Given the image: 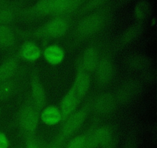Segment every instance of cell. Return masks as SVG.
Here are the masks:
<instances>
[{
    "instance_id": "obj_29",
    "label": "cell",
    "mask_w": 157,
    "mask_h": 148,
    "mask_svg": "<svg viewBox=\"0 0 157 148\" xmlns=\"http://www.w3.org/2000/svg\"><path fill=\"white\" fill-rule=\"evenodd\" d=\"M2 5V0H0V6Z\"/></svg>"
},
{
    "instance_id": "obj_9",
    "label": "cell",
    "mask_w": 157,
    "mask_h": 148,
    "mask_svg": "<svg viewBox=\"0 0 157 148\" xmlns=\"http://www.w3.org/2000/svg\"><path fill=\"white\" fill-rule=\"evenodd\" d=\"M31 89H32V97L35 107L41 109L45 104L46 96L44 87L40 82L39 77L36 74L35 75L34 74L32 79Z\"/></svg>"
},
{
    "instance_id": "obj_12",
    "label": "cell",
    "mask_w": 157,
    "mask_h": 148,
    "mask_svg": "<svg viewBox=\"0 0 157 148\" xmlns=\"http://www.w3.org/2000/svg\"><path fill=\"white\" fill-rule=\"evenodd\" d=\"M98 53L94 47L87 48L81 60V67L86 72H94L98 64Z\"/></svg>"
},
{
    "instance_id": "obj_16",
    "label": "cell",
    "mask_w": 157,
    "mask_h": 148,
    "mask_svg": "<svg viewBox=\"0 0 157 148\" xmlns=\"http://www.w3.org/2000/svg\"><path fill=\"white\" fill-rule=\"evenodd\" d=\"M41 119L45 124L52 126L61 121L62 115L60 109L55 106H48L41 113Z\"/></svg>"
},
{
    "instance_id": "obj_10",
    "label": "cell",
    "mask_w": 157,
    "mask_h": 148,
    "mask_svg": "<svg viewBox=\"0 0 157 148\" xmlns=\"http://www.w3.org/2000/svg\"><path fill=\"white\" fill-rule=\"evenodd\" d=\"M116 106L115 98L110 93H104L97 98L94 103L95 109L102 114L111 113Z\"/></svg>"
},
{
    "instance_id": "obj_19",
    "label": "cell",
    "mask_w": 157,
    "mask_h": 148,
    "mask_svg": "<svg viewBox=\"0 0 157 148\" xmlns=\"http://www.w3.org/2000/svg\"><path fill=\"white\" fill-rule=\"evenodd\" d=\"M138 92V86L135 84L134 83H127L126 86H124L122 89L120 90L119 98L120 101H128V100H132L134 97L135 95Z\"/></svg>"
},
{
    "instance_id": "obj_28",
    "label": "cell",
    "mask_w": 157,
    "mask_h": 148,
    "mask_svg": "<svg viewBox=\"0 0 157 148\" xmlns=\"http://www.w3.org/2000/svg\"><path fill=\"white\" fill-rule=\"evenodd\" d=\"M27 148H38L37 147L36 144L35 143H32V142H30V143L28 144Z\"/></svg>"
},
{
    "instance_id": "obj_25",
    "label": "cell",
    "mask_w": 157,
    "mask_h": 148,
    "mask_svg": "<svg viewBox=\"0 0 157 148\" xmlns=\"http://www.w3.org/2000/svg\"><path fill=\"white\" fill-rule=\"evenodd\" d=\"M73 0H55V10L53 13L59 14L64 12L66 8L69 6Z\"/></svg>"
},
{
    "instance_id": "obj_8",
    "label": "cell",
    "mask_w": 157,
    "mask_h": 148,
    "mask_svg": "<svg viewBox=\"0 0 157 148\" xmlns=\"http://www.w3.org/2000/svg\"><path fill=\"white\" fill-rule=\"evenodd\" d=\"M95 70L97 80L101 85H106L111 81L113 76V66L108 59L104 58L98 62Z\"/></svg>"
},
{
    "instance_id": "obj_23",
    "label": "cell",
    "mask_w": 157,
    "mask_h": 148,
    "mask_svg": "<svg viewBox=\"0 0 157 148\" xmlns=\"http://www.w3.org/2000/svg\"><path fill=\"white\" fill-rule=\"evenodd\" d=\"M15 18V13L10 9H0V25H7Z\"/></svg>"
},
{
    "instance_id": "obj_22",
    "label": "cell",
    "mask_w": 157,
    "mask_h": 148,
    "mask_svg": "<svg viewBox=\"0 0 157 148\" xmlns=\"http://www.w3.org/2000/svg\"><path fill=\"white\" fill-rule=\"evenodd\" d=\"M149 63L150 60L145 56H141V55H136L135 56L132 57L131 60H130V63L131 67L133 69H144L149 66Z\"/></svg>"
},
{
    "instance_id": "obj_7",
    "label": "cell",
    "mask_w": 157,
    "mask_h": 148,
    "mask_svg": "<svg viewBox=\"0 0 157 148\" xmlns=\"http://www.w3.org/2000/svg\"><path fill=\"white\" fill-rule=\"evenodd\" d=\"M90 77L88 72H86L82 67L78 68L75 76V83L72 87L75 89V92L80 99H82L87 94L90 89Z\"/></svg>"
},
{
    "instance_id": "obj_17",
    "label": "cell",
    "mask_w": 157,
    "mask_h": 148,
    "mask_svg": "<svg viewBox=\"0 0 157 148\" xmlns=\"http://www.w3.org/2000/svg\"><path fill=\"white\" fill-rule=\"evenodd\" d=\"M18 67V60L10 58L0 65V83L8 80L13 76Z\"/></svg>"
},
{
    "instance_id": "obj_4",
    "label": "cell",
    "mask_w": 157,
    "mask_h": 148,
    "mask_svg": "<svg viewBox=\"0 0 157 148\" xmlns=\"http://www.w3.org/2000/svg\"><path fill=\"white\" fill-rule=\"evenodd\" d=\"M87 117V112L84 109L73 113L71 115L67 117L62 126V135L68 137L76 132L84 123Z\"/></svg>"
},
{
    "instance_id": "obj_26",
    "label": "cell",
    "mask_w": 157,
    "mask_h": 148,
    "mask_svg": "<svg viewBox=\"0 0 157 148\" xmlns=\"http://www.w3.org/2000/svg\"><path fill=\"white\" fill-rule=\"evenodd\" d=\"M108 0H88L84 6V9L85 11L92 10V9H94L99 6H102Z\"/></svg>"
},
{
    "instance_id": "obj_21",
    "label": "cell",
    "mask_w": 157,
    "mask_h": 148,
    "mask_svg": "<svg viewBox=\"0 0 157 148\" xmlns=\"http://www.w3.org/2000/svg\"><path fill=\"white\" fill-rule=\"evenodd\" d=\"M15 84L10 80H5L0 83V101L7 100L15 91Z\"/></svg>"
},
{
    "instance_id": "obj_14",
    "label": "cell",
    "mask_w": 157,
    "mask_h": 148,
    "mask_svg": "<svg viewBox=\"0 0 157 148\" xmlns=\"http://www.w3.org/2000/svg\"><path fill=\"white\" fill-rule=\"evenodd\" d=\"M44 60L52 65L60 64L64 59V52L60 46L52 45L44 49Z\"/></svg>"
},
{
    "instance_id": "obj_13",
    "label": "cell",
    "mask_w": 157,
    "mask_h": 148,
    "mask_svg": "<svg viewBox=\"0 0 157 148\" xmlns=\"http://www.w3.org/2000/svg\"><path fill=\"white\" fill-rule=\"evenodd\" d=\"M144 24L142 22H138L133 26H130L123 34L121 39V44L127 45L136 41L143 35L144 32Z\"/></svg>"
},
{
    "instance_id": "obj_3",
    "label": "cell",
    "mask_w": 157,
    "mask_h": 148,
    "mask_svg": "<svg viewBox=\"0 0 157 148\" xmlns=\"http://www.w3.org/2000/svg\"><path fill=\"white\" fill-rule=\"evenodd\" d=\"M68 29V23L67 20L61 17H56L50 20L43 28L41 33L43 35L52 37V38H58L67 32Z\"/></svg>"
},
{
    "instance_id": "obj_15",
    "label": "cell",
    "mask_w": 157,
    "mask_h": 148,
    "mask_svg": "<svg viewBox=\"0 0 157 148\" xmlns=\"http://www.w3.org/2000/svg\"><path fill=\"white\" fill-rule=\"evenodd\" d=\"M21 57L29 62H35L40 58L41 52L40 48L33 42H25L21 46L20 50Z\"/></svg>"
},
{
    "instance_id": "obj_24",
    "label": "cell",
    "mask_w": 157,
    "mask_h": 148,
    "mask_svg": "<svg viewBox=\"0 0 157 148\" xmlns=\"http://www.w3.org/2000/svg\"><path fill=\"white\" fill-rule=\"evenodd\" d=\"M87 142V137L80 135L72 139L67 144V148H84Z\"/></svg>"
},
{
    "instance_id": "obj_20",
    "label": "cell",
    "mask_w": 157,
    "mask_h": 148,
    "mask_svg": "<svg viewBox=\"0 0 157 148\" xmlns=\"http://www.w3.org/2000/svg\"><path fill=\"white\" fill-rule=\"evenodd\" d=\"M55 0H40L35 6V10L40 15L52 14L55 10Z\"/></svg>"
},
{
    "instance_id": "obj_11",
    "label": "cell",
    "mask_w": 157,
    "mask_h": 148,
    "mask_svg": "<svg viewBox=\"0 0 157 148\" xmlns=\"http://www.w3.org/2000/svg\"><path fill=\"white\" fill-rule=\"evenodd\" d=\"M153 7L150 0H138L134 6V16L138 22L148 19L153 13Z\"/></svg>"
},
{
    "instance_id": "obj_1",
    "label": "cell",
    "mask_w": 157,
    "mask_h": 148,
    "mask_svg": "<svg viewBox=\"0 0 157 148\" xmlns=\"http://www.w3.org/2000/svg\"><path fill=\"white\" fill-rule=\"evenodd\" d=\"M104 18L99 14H91L80 22L78 31L82 36H90L98 32L102 28Z\"/></svg>"
},
{
    "instance_id": "obj_2",
    "label": "cell",
    "mask_w": 157,
    "mask_h": 148,
    "mask_svg": "<svg viewBox=\"0 0 157 148\" xmlns=\"http://www.w3.org/2000/svg\"><path fill=\"white\" fill-rule=\"evenodd\" d=\"M38 113L34 106H25L21 109L19 115L21 126L29 133H34L38 123Z\"/></svg>"
},
{
    "instance_id": "obj_18",
    "label": "cell",
    "mask_w": 157,
    "mask_h": 148,
    "mask_svg": "<svg viewBox=\"0 0 157 148\" xmlns=\"http://www.w3.org/2000/svg\"><path fill=\"white\" fill-rule=\"evenodd\" d=\"M15 42L14 31L7 25H0V46L2 47H10Z\"/></svg>"
},
{
    "instance_id": "obj_5",
    "label": "cell",
    "mask_w": 157,
    "mask_h": 148,
    "mask_svg": "<svg viewBox=\"0 0 157 148\" xmlns=\"http://www.w3.org/2000/svg\"><path fill=\"white\" fill-rule=\"evenodd\" d=\"M81 99L78 97L73 87L63 97L60 104V110L62 115V120H64L75 112Z\"/></svg>"
},
{
    "instance_id": "obj_6",
    "label": "cell",
    "mask_w": 157,
    "mask_h": 148,
    "mask_svg": "<svg viewBox=\"0 0 157 148\" xmlns=\"http://www.w3.org/2000/svg\"><path fill=\"white\" fill-rule=\"evenodd\" d=\"M111 137L112 134L110 130L108 127L103 126L95 130L89 138L87 137V142L84 148H94L107 144L111 140Z\"/></svg>"
},
{
    "instance_id": "obj_30",
    "label": "cell",
    "mask_w": 157,
    "mask_h": 148,
    "mask_svg": "<svg viewBox=\"0 0 157 148\" xmlns=\"http://www.w3.org/2000/svg\"><path fill=\"white\" fill-rule=\"evenodd\" d=\"M0 114H1V110H0Z\"/></svg>"
},
{
    "instance_id": "obj_27",
    "label": "cell",
    "mask_w": 157,
    "mask_h": 148,
    "mask_svg": "<svg viewBox=\"0 0 157 148\" xmlns=\"http://www.w3.org/2000/svg\"><path fill=\"white\" fill-rule=\"evenodd\" d=\"M9 144V140L6 134L0 133V148H8Z\"/></svg>"
}]
</instances>
